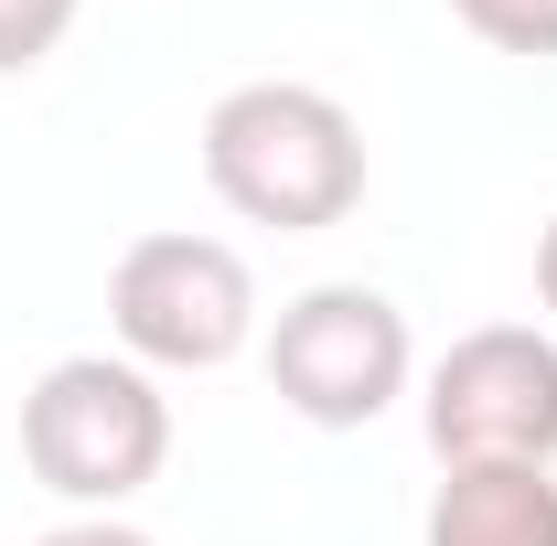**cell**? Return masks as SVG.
Returning a JSON list of instances; mask_svg holds the SVG:
<instances>
[{
  "instance_id": "cell-5",
  "label": "cell",
  "mask_w": 557,
  "mask_h": 546,
  "mask_svg": "<svg viewBox=\"0 0 557 546\" xmlns=\"http://www.w3.org/2000/svg\"><path fill=\"white\" fill-rule=\"evenodd\" d=\"M429 450L440 472L461 461H547L557 450V343L536 322H483L429 364Z\"/></svg>"
},
{
  "instance_id": "cell-8",
  "label": "cell",
  "mask_w": 557,
  "mask_h": 546,
  "mask_svg": "<svg viewBox=\"0 0 557 546\" xmlns=\"http://www.w3.org/2000/svg\"><path fill=\"white\" fill-rule=\"evenodd\" d=\"M75 11L86 0H0V75H33L75 33Z\"/></svg>"
},
{
  "instance_id": "cell-7",
  "label": "cell",
  "mask_w": 557,
  "mask_h": 546,
  "mask_svg": "<svg viewBox=\"0 0 557 546\" xmlns=\"http://www.w3.org/2000/svg\"><path fill=\"white\" fill-rule=\"evenodd\" d=\"M450 11L483 33L493 54H536V65L557 54V0H450Z\"/></svg>"
},
{
  "instance_id": "cell-3",
  "label": "cell",
  "mask_w": 557,
  "mask_h": 546,
  "mask_svg": "<svg viewBox=\"0 0 557 546\" xmlns=\"http://www.w3.org/2000/svg\"><path fill=\"white\" fill-rule=\"evenodd\" d=\"M408 364H418L408 311L386 289H364V278L300 289L269 333V386H278V408L311 418V429H375L408 397Z\"/></svg>"
},
{
  "instance_id": "cell-4",
  "label": "cell",
  "mask_w": 557,
  "mask_h": 546,
  "mask_svg": "<svg viewBox=\"0 0 557 546\" xmlns=\"http://www.w3.org/2000/svg\"><path fill=\"white\" fill-rule=\"evenodd\" d=\"M108 322L129 343V364H172V375H214L258 333V278L225 236H139L108 269Z\"/></svg>"
},
{
  "instance_id": "cell-9",
  "label": "cell",
  "mask_w": 557,
  "mask_h": 546,
  "mask_svg": "<svg viewBox=\"0 0 557 546\" xmlns=\"http://www.w3.org/2000/svg\"><path fill=\"white\" fill-rule=\"evenodd\" d=\"M33 546H150V536L119 525V514H75V525H54V536H33Z\"/></svg>"
},
{
  "instance_id": "cell-2",
  "label": "cell",
  "mask_w": 557,
  "mask_h": 546,
  "mask_svg": "<svg viewBox=\"0 0 557 546\" xmlns=\"http://www.w3.org/2000/svg\"><path fill=\"white\" fill-rule=\"evenodd\" d=\"M22 461L44 493H65L86 514L129 504L139 482H161L172 461V408L129 353H65L44 364V386L22 397Z\"/></svg>"
},
{
  "instance_id": "cell-10",
  "label": "cell",
  "mask_w": 557,
  "mask_h": 546,
  "mask_svg": "<svg viewBox=\"0 0 557 546\" xmlns=\"http://www.w3.org/2000/svg\"><path fill=\"white\" fill-rule=\"evenodd\" d=\"M536 300H547V311H557V225H547V236H536Z\"/></svg>"
},
{
  "instance_id": "cell-1",
  "label": "cell",
  "mask_w": 557,
  "mask_h": 546,
  "mask_svg": "<svg viewBox=\"0 0 557 546\" xmlns=\"http://www.w3.org/2000/svg\"><path fill=\"white\" fill-rule=\"evenodd\" d=\"M205 183L225 214L247 225H278V236H322L364 204V129H354L344 97L322 86H289V75H258V86H225L205 119Z\"/></svg>"
},
{
  "instance_id": "cell-6",
  "label": "cell",
  "mask_w": 557,
  "mask_h": 546,
  "mask_svg": "<svg viewBox=\"0 0 557 546\" xmlns=\"http://www.w3.org/2000/svg\"><path fill=\"white\" fill-rule=\"evenodd\" d=\"M429 546H557L547 461H461L429 493Z\"/></svg>"
}]
</instances>
